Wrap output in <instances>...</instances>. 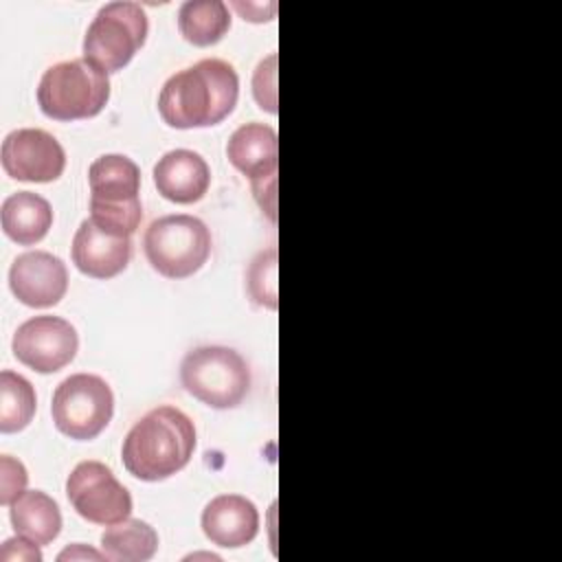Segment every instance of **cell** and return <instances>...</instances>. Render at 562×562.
<instances>
[{
    "label": "cell",
    "instance_id": "1",
    "mask_svg": "<svg viewBox=\"0 0 562 562\" xmlns=\"http://www.w3.org/2000/svg\"><path fill=\"white\" fill-rule=\"evenodd\" d=\"M239 77L228 61L202 59L171 75L158 97V112L169 127H211L233 114Z\"/></svg>",
    "mask_w": 562,
    "mask_h": 562
},
{
    "label": "cell",
    "instance_id": "2",
    "mask_svg": "<svg viewBox=\"0 0 562 562\" xmlns=\"http://www.w3.org/2000/svg\"><path fill=\"white\" fill-rule=\"evenodd\" d=\"M193 450V422L176 406H158L130 428L121 459L132 476L156 483L187 468Z\"/></svg>",
    "mask_w": 562,
    "mask_h": 562
},
{
    "label": "cell",
    "instance_id": "3",
    "mask_svg": "<svg viewBox=\"0 0 562 562\" xmlns=\"http://www.w3.org/2000/svg\"><path fill=\"white\" fill-rule=\"evenodd\" d=\"M90 220L114 235L130 237L143 220L140 169L123 154L99 156L88 169Z\"/></svg>",
    "mask_w": 562,
    "mask_h": 562
},
{
    "label": "cell",
    "instance_id": "4",
    "mask_svg": "<svg viewBox=\"0 0 562 562\" xmlns=\"http://www.w3.org/2000/svg\"><path fill=\"white\" fill-rule=\"evenodd\" d=\"M110 101L108 75L86 59L50 66L37 86L40 110L53 121H79L97 116Z\"/></svg>",
    "mask_w": 562,
    "mask_h": 562
},
{
    "label": "cell",
    "instance_id": "5",
    "mask_svg": "<svg viewBox=\"0 0 562 562\" xmlns=\"http://www.w3.org/2000/svg\"><path fill=\"white\" fill-rule=\"evenodd\" d=\"M180 380L189 395L217 411L239 406L250 391L246 360L222 345L191 349L180 364Z\"/></svg>",
    "mask_w": 562,
    "mask_h": 562
},
{
    "label": "cell",
    "instance_id": "6",
    "mask_svg": "<svg viewBox=\"0 0 562 562\" xmlns=\"http://www.w3.org/2000/svg\"><path fill=\"white\" fill-rule=\"evenodd\" d=\"M149 266L167 279L195 274L211 255V233L193 215H165L149 224L143 237Z\"/></svg>",
    "mask_w": 562,
    "mask_h": 562
},
{
    "label": "cell",
    "instance_id": "7",
    "mask_svg": "<svg viewBox=\"0 0 562 562\" xmlns=\"http://www.w3.org/2000/svg\"><path fill=\"white\" fill-rule=\"evenodd\" d=\"M147 15L136 2L101 7L83 37V59L110 75L123 70L147 40Z\"/></svg>",
    "mask_w": 562,
    "mask_h": 562
},
{
    "label": "cell",
    "instance_id": "8",
    "mask_svg": "<svg viewBox=\"0 0 562 562\" xmlns=\"http://www.w3.org/2000/svg\"><path fill=\"white\" fill-rule=\"evenodd\" d=\"M114 413L110 384L94 373H75L53 393L50 415L57 430L77 441H90L105 430Z\"/></svg>",
    "mask_w": 562,
    "mask_h": 562
},
{
    "label": "cell",
    "instance_id": "9",
    "mask_svg": "<svg viewBox=\"0 0 562 562\" xmlns=\"http://www.w3.org/2000/svg\"><path fill=\"white\" fill-rule=\"evenodd\" d=\"M72 509L92 525H114L132 514V496L101 461H81L66 479Z\"/></svg>",
    "mask_w": 562,
    "mask_h": 562
},
{
    "label": "cell",
    "instance_id": "10",
    "mask_svg": "<svg viewBox=\"0 0 562 562\" xmlns=\"http://www.w3.org/2000/svg\"><path fill=\"white\" fill-rule=\"evenodd\" d=\"M13 356L37 373H55L70 364L79 349L77 329L59 316H33L13 334Z\"/></svg>",
    "mask_w": 562,
    "mask_h": 562
},
{
    "label": "cell",
    "instance_id": "11",
    "mask_svg": "<svg viewBox=\"0 0 562 562\" xmlns=\"http://www.w3.org/2000/svg\"><path fill=\"white\" fill-rule=\"evenodd\" d=\"M0 158L4 173L20 182H53L66 169V154L59 140L37 127L7 134Z\"/></svg>",
    "mask_w": 562,
    "mask_h": 562
},
{
    "label": "cell",
    "instance_id": "12",
    "mask_svg": "<svg viewBox=\"0 0 562 562\" xmlns=\"http://www.w3.org/2000/svg\"><path fill=\"white\" fill-rule=\"evenodd\" d=\"M9 285L20 303L29 307H53L68 290V270L59 257L31 250L11 263Z\"/></svg>",
    "mask_w": 562,
    "mask_h": 562
},
{
    "label": "cell",
    "instance_id": "13",
    "mask_svg": "<svg viewBox=\"0 0 562 562\" xmlns=\"http://www.w3.org/2000/svg\"><path fill=\"white\" fill-rule=\"evenodd\" d=\"M132 259L130 237L112 235L92 220H83L72 237V263L92 279H112L127 268Z\"/></svg>",
    "mask_w": 562,
    "mask_h": 562
},
{
    "label": "cell",
    "instance_id": "14",
    "mask_svg": "<svg viewBox=\"0 0 562 562\" xmlns=\"http://www.w3.org/2000/svg\"><path fill=\"white\" fill-rule=\"evenodd\" d=\"M202 531L217 547H246L259 531V512L246 496L220 494L202 512Z\"/></svg>",
    "mask_w": 562,
    "mask_h": 562
},
{
    "label": "cell",
    "instance_id": "15",
    "mask_svg": "<svg viewBox=\"0 0 562 562\" xmlns=\"http://www.w3.org/2000/svg\"><path fill=\"white\" fill-rule=\"evenodd\" d=\"M154 184L165 200L193 204L206 195L211 169L198 151L171 149L154 165Z\"/></svg>",
    "mask_w": 562,
    "mask_h": 562
},
{
    "label": "cell",
    "instance_id": "16",
    "mask_svg": "<svg viewBox=\"0 0 562 562\" xmlns=\"http://www.w3.org/2000/svg\"><path fill=\"white\" fill-rule=\"evenodd\" d=\"M226 156L250 184L274 178L279 167L277 132L266 123H246L231 134Z\"/></svg>",
    "mask_w": 562,
    "mask_h": 562
},
{
    "label": "cell",
    "instance_id": "17",
    "mask_svg": "<svg viewBox=\"0 0 562 562\" xmlns=\"http://www.w3.org/2000/svg\"><path fill=\"white\" fill-rule=\"evenodd\" d=\"M2 231L20 246H33L46 237L53 226V209L48 200L33 191L11 193L0 209Z\"/></svg>",
    "mask_w": 562,
    "mask_h": 562
},
{
    "label": "cell",
    "instance_id": "18",
    "mask_svg": "<svg viewBox=\"0 0 562 562\" xmlns=\"http://www.w3.org/2000/svg\"><path fill=\"white\" fill-rule=\"evenodd\" d=\"M11 525L18 536L35 544L53 542L61 531L59 505L40 490H24L11 503Z\"/></svg>",
    "mask_w": 562,
    "mask_h": 562
},
{
    "label": "cell",
    "instance_id": "19",
    "mask_svg": "<svg viewBox=\"0 0 562 562\" xmlns=\"http://www.w3.org/2000/svg\"><path fill=\"white\" fill-rule=\"evenodd\" d=\"M101 551L112 562H147L158 551V533L140 518H125L103 531Z\"/></svg>",
    "mask_w": 562,
    "mask_h": 562
},
{
    "label": "cell",
    "instance_id": "20",
    "mask_svg": "<svg viewBox=\"0 0 562 562\" xmlns=\"http://www.w3.org/2000/svg\"><path fill=\"white\" fill-rule=\"evenodd\" d=\"M180 35L193 46H213L231 29V11L222 0H189L178 11Z\"/></svg>",
    "mask_w": 562,
    "mask_h": 562
},
{
    "label": "cell",
    "instance_id": "21",
    "mask_svg": "<svg viewBox=\"0 0 562 562\" xmlns=\"http://www.w3.org/2000/svg\"><path fill=\"white\" fill-rule=\"evenodd\" d=\"M37 408V397L33 384L4 369L0 373V430L2 432H20L24 430Z\"/></svg>",
    "mask_w": 562,
    "mask_h": 562
},
{
    "label": "cell",
    "instance_id": "22",
    "mask_svg": "<svg viewBox=\"0 0 562 562\" xmlns=\"http://www.w3.org/2000/svg\"><path fill=\"white\" fill-rule=\"evenodd\" d=\"M250 296L270 310H277V248L261 252L248 270Z\"/></svg>",
    "mask_w": 562,
    "mask_h": 562
},
{
    "label": "cell",
    "instance_id": "23",
    "mask_svg": "<svg viewBox=\"0 0 562 562\" xmlns=\"http://www.w3.org/2000/svg\"><path fill=\"white\" fill-rule=\"evenodd\" d=\"M252 94L261 110L277 114V55H268L255 70Z\"/></svg>",
    "mask_w": 562,
    "mask_h": 562
},
{
    "label": "cell",
    "instance_id": "24",
    "mask_svg": "<svg viewBox=\"0 0 562 562\" xmlns=\"http://www.w3.org/2000/svg\"><path fill=\"white\" fill-rule=\"evenodd\" d=\"M26 483H29L26 468L18 459L2 454L0 457V503L11 505L24 492Z\"/></svg>",
    "mask_w": 562,
    "mask_h": 562
},
{
    "label": "cell",
    "instance_id": "25",
    "mask_svg": "<svg viewBox=\"0 0 562 562\" xmlns=\"http://www.w3.org/2000/svg\"><path fill=\"white\" fill-rule=\"evenodd\" d=\"M0 560L2 562H40L42 553L37 549L35 542H31L29 538H9L4 540L2 549H0Z\"/></svg>",
    "mask_w": 562,
    "mask_h": 562
},
{
    "label": "cell",
    "instance_id": "26",
    "mask_svg": "<svg viewBox=\"0 0 562 562\" xmlns=\"http://www.w3.org/2000/svg\"><path fill=\"white\" fill-rule=\"evenodd\" d=\"M252 191H255V198H257L259 206L274 222L277 220V176L268 178V180H261V182H252Z\"/></svg>",
    "mask_w": 562,
    "mask_h": 562
},
{
    "label": "cell",
    "instance_id": "27",
    "mask_svg": "<svg viewBox=\"0 0 562 562\" xmlns=\"http://www.w3.org/2000/svg\"><path fill=\"white\" fill-rule=\"evenodd\" d=\"M233 7L248 22H268V20L274 18V11H277L274 2H268V4H261V2H233Z\"/></svg>",
    "mask_w": 562,
    "mask_h": 562
},
{
    "label": "cell",
    "instance_id": "28",
    "mask_svg": "<svg viewBox=\"0 0 562 562\" xmlns=\"http://www.w3.org/2000/svg\"><path fill=\"white\" fill-rule=\"evenodd\" d=\"M57 560H108V558L103 555V551L99 553V551H94V549H90V547L77 542V544L64 549V551L57 555Z\"/></svg>",
    "mask_w": 562,
    "mask_h": 562
}]
</instances>
